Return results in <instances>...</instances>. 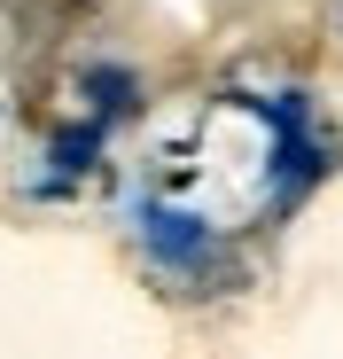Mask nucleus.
<instances>
[{
    "label": "nucleus",
    "instance_id": "nucleus-1",
    "mask_svg": "<svg viewBox=\"0 0 343 359\" xmlns=\"http://www.w3.org/2000/svg\"><path fill=\"white\" fill-rule=\"evenodd\" d=\"M148 243H156V258H172V266H203V258H211V234H195V226H180V219H148Z\"/></svg>",
    "mask_w": 343,
    "mask_h": 359
}]
</instances>
